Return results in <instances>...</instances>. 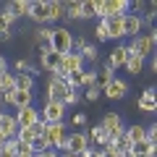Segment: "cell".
<instances>
[{
  "instance_id": "obj_1",
  "label": "cell",
  "mask_w": 157,
  "mask_h": 157,
  "mask_svg": "<svg viewBox=\"0 0 157 157\" xmlns=\"http://www.w3.org/2000/svg\"><path fill=\"white\" fill-rule=\"evenodd\" d=\"M126 52L141 58V60H149V58L155 55V42L149 39V34H139V37H134L128 45H126Z\"/></svg>"
},
{
  "instance_id": "obj_2",
  "label": "cell",
  "mask_w": 157,
  "mask_h": 157,
  "mask_svg": "<svg viewBox=\"0 0 157 157\" xmlns=\"http://www.w3.org/2000/svg\"><path fill=\"white\" fill-rule=\"evenodd\" d=\"M71 45H73V34L66 26H52V37H50L47 47L52 52H58V55H66V52H71Z\"/></svg>"
},
{
  "instance_id": "obj_3",
  "label": "cell",
  "mask_w": 157,
  "mask_h": 157,
  "mask_svg": "<svg viewBox=\"0 0 157 157\" xmlns=\"http://www.w3.org/2000/svg\"><path fill=\"white\" fill-rule=\"evenodd\" d=\"M84 60H81V55H76V52H66V55H60V66H58V71L52 73V76L63 78L66 81L71 73H78V71H84Z\"/></svg>"
},
{
  "instance_id": "obj_4",
  "label": "cell",
  "mask_w": 157,
  "mask_h": 157,
  "mask_svg": "<svg viewBox=\"0 0 157 157\" xmlns=\"http://www.w3.org/2000/svg\"><path fill=\"white\" fill-rule=\"evenodd\" d=\"M39 121H45V123H63L66 121V107H63V102L45 100V105L39 107Z\"/></svg>"
},
{
  "instance_id": "obj_5",
  "label": "cell",
  "mask_w": 157,
  "mask_h": 157,
  "mask_svg": "<svg viewBox=\"0 0 157 157\" xmlns=\"http://www.w3.org/2000/svg\"><path fill=\"white\" fill-rule=\"evenodd\" d=\"M102 128L107 131V134H110V141L113 139H118V136H123V131H126V126H123V118L118 115L115 110H110V113H105V115H102Z\"/></svg>"
},
{
  "instance_id": "obj_6",
  "label": "cell",
  "mask_w": 157,
  "mask_h": 157,
  "mask_svg": "<svg viewBox=\"0 0 157 157\" xmlns=\"http://www.w3.org/2000/svg\"><path fill=\"white\" fill-rule=\"evenodd\" d=\"M66 92H68V86H66L63 78H58V76H50V78H47L45 100H50V102H63V100H66Z\"/></svg>"
},
{
  "instance_id": "obj_7",
  "label": "cell",
  "mask_w": 157,
  "mask_h": 157,
  "mask_svg": "<svg viewBox=\"0 0 157 157\" xmlns=\"http://www.w3.org/2000/svg\"><path fill=\"white\" fill-rule=\"evenodd\" d=\"M58 66H60V55L58 52H52L47 45H42L39 47V71H45V73H55L58 71Z\"/></svg>"
},
{
  "instance_id": "obj_8",
  "label": "cell",
  "mask_w": 157,
  "mask_h": 157,
  "mask_svg": "<svg viewBox=\"0 0 157 157\" xmlns=\"http://www.w3.org/2000/svg\"><path fill=\"white\" fill-rule=\"evenodd\" d=\"M13 115H16V123H18V128H32L34 123H39V107H37V105L21 107V110H16Z\"/></svg>"
},
{
  "instance_id": "obj_9",
  "label": "cell",
  "mask_w": 157,
  "mask_h": 157,
  "mask_svg": "<svg viewBox=\"0 0 157 157\" xmlns=\"http://www.w3.org/2000/svg\"><path fill=\"white\" fill-rule=\"evenodd\" d=\"M66 134H68V126H66V121H63V123H45V131H42V136L47 139L50 149H55V144H58V141H60Z\"/></svg>"
},
{
  "instance_id": "obj_10",
  "label": "cell",
  "mask_w": 157,
  "mask_h": 157,
  "mask_svg": "<svg viewBox=\"0 0 157 157\" xmlns=\"http://www.w3.org/2000/svg\"><path fill=\"white\" fill-rule=\"evenodd\" d=\"M26 18H32L37 26H47V0H34V3H29Z\"/></svg>"
},
{
  "instance_id": "obj_11",
  "label": "cell",
  "mask_w": 157,
  "mask_h": 157,
  "mask_svg": "<svg viewBox=\"0 0 157 157\" xmlns=\"http://www.w3.org/2000/svg\"><path fill=\"white\" fill-rule=\"evenodd\" d=\"M89 149V139H86V131H68V152L71 155H81V152Z\"/></svg>"
},
{
  "instance_id": "obj_12",
  "label": "cell",
  "mask_w": 157,
  "mask_h": 157,
  "mask_svg": "<svg viewBox=\"0 0 157 157\" xmlns=\"http://www.w3.org/2000/svg\"><path fill=\"white\" fill-rule=\"evenodd\" d=\"M102 94L107 97V100H113V102H118V100H123L126 94H128V84H126L123 78H113L110 84L102 89Z\"/></svg>"
},
{
  "instance_id": "obj_13",
  "label": "cell",
  "mask_w": 157,
  "mask_h": 157,
  "mask_svg": "<svg viewBox=\"0 0 157 157\" xmlns=\"http://www.w3.org/2000/svg\"><path fill=\"white\" fill-rule=\"evenodd\" d=\"M0 134L6 136V141L8 139H16V134H18V123H16V115L13 113H0Z\"/></svg>"
},
{
  "instance_id": "obj_14",
  "label": "cell",
  "mask_w": 157,
  "mask_h": 157,
  "mask_svg": "<svg viewBox=\"0 0 157 157\" xmlns=\"http://www.w3.org/2000/svg\"><path fill=\"white\" fill-rule=\"evenodd\" d=\"M3 11H6L13 21H21L29 13V0H8L6 6H3Z\"/></svg>"
},
{
  "instance_id": "obj_15",
  "label": "cell",
  "mask_w": 157,
  "mask_h": 157,
  "mask_svg": "<svg viewBox=\"0 0 157 157\" xmlns=\"http://www.w3.org/2000/svg\"><path fill=\"white\" fill-rule=\"evenodd\" d=\"M86 139H89V147L94 144L97 149H102V147L110 144V134H107V131L102 128L100 123H97V126H89V131H86Z\"/></svg>"
},
{
  "instance_id": "obj_16",
  "label": "cell",
  "mask_w": 157,
  "mask_h": 157,
  "mask_svg": "<svg viewBox=\"0 0 157 157\" xmlns=\"http://www.w3.org/2000/svg\"><path fill=\"white\" fill-rule=\"evenodd\" d=\"M126 58H128V52H126V45H115V47L110 50V55H107V63H105V66L110 68L113 73H115L118 68H123Z\"/></svg>"
},
{
  "instance_id": "obj_17",
  "label": "cell",
  "mask_w": 157,
  "mask_h": 157,
  "mask_svg": "<svg viewBox=\"0 0 157 157\" xmlns=\"http://www.w3.org/2000/svg\"><path fill=\"white\" fill-rule=\"evenodd\" d=\"M139 34H144V29H141V16H134V13H126L123 16V37H139Z\"/></svg>"
},
{
  "instance_id": "obj_18",
  "label": "cell",
  "mask_w": 157,
  "mask_h": 157,
  "mask_svg": "<svg viewBox=\"0 0 157 157\" xmlns=\"http://www.w3.org/2000/svg\"><path fill=\"white\" fill-rule=\"evenodd\" d=\"M136 107H139L141 113H155V110H157V97H155V86H147V89L141 92V97L136 100Z\"/></svg>"
},
{
  "instance_id": "obj_19",
  "label": "cell",
  "mask_w": 157,
  "mask_h": 157,
  "mask_svg": "<svg viewBox=\"0 0 157 157\" xmlns=\"http://www.w3.org/2000/svg\"><path fill=\"white\" fill-rule=\"evenodd\" d=\"M105 24L107 39H121L123 37V16H113V18H102Z\"/></svg>"
},
{
  "instance_id": "obj_20",
  "label": "cell",
  "mask_w": 157,
  "mask_h": 157,
  "mask_svg": "<svg viewBox=\"0 0 157 157\" xmlns=\"http://www.w3.org/2000/svg\"><path fill=\"white\" fill-rule=\"evenodd\" d=\"M63 21H81V0H63Z\"/></svg>"
},
{
  "instance_id": "obj_21",
  "label": "cell",
  "mask_w": 157,
  "mask_h": 157,
  "mask_svg": "<svg viewBox=\"0 0 157 157\" xmlns=\"http://www.w3.org/2000/svg\"><path fill=\"white\" fill-rule=\"evenodd\" d=\"M34 105V92H24V89H13L11 94V107L21 110V107H29Z\"/></svg>"
},
{
  "instance_id": "obj_22",
  "label": "cell",
  "mask_w": 157,
  "mask_h": 157,
  "mask_svg": "<svg viewBox=\"0 0 157 157\" xmlns=\"http://www.w3.org/2000/svg\"><path fill=\"white\" fill-rule=\"evenodd\" d=\"M126 139H128V144L134 147L136 141H144L147 139V126L144 123H134V126H126Z\"/></svg>"
},
{
  "instance_id": "obj_23",
  "label": "cell",
  "mask_w": 157,
  "mask_h": 157,
  "mask_svg": "<svg viewBox=\"0 0 157 157\" xmlns=\"http://www.w3.org/2000/svg\"><path fill=\"white\" fill-rule=\"evenodd\" d=\"M13 18L8 16L6 11H0V42H11V37H13Z\"/></svg>"
},
{
  "instance_id": "obj_24",
  "label": "cell",
  "mask_w": 157,
  "mask_h": 157,
  "mask_svg": "<svg viewBox=\"0 0 157 157\" xmlns=\"http://www.w3.org/2000/svg\"><path fill=\"white\" fill-rule=\"evenodd\" d=\"M94 73H97V81H94V86H97L100 92L105 89L107 84H110L113 78H115V73H113V71H110L107 66H100V68H94Z\"/></svg>"
},
{
  "instance_id": "obj_25",
  "label": "cell",
  "mask_w": 157,
  "mask_h": 157,
  "mask_svg": "<svg viewBox=\"0 0 157 157\" xmlns=\"http://www.w3.org/2000/svg\"><path fill=\"white\" fill-rule=\"evenodd\" d=\"M63 21V0H47V24Z\"/></svg>"
},
{
  "instance_id": "obj_26",
  "label": "cell",
  "mask_w": 157,
  "mask_h": 157,
  "mask_svg": "<svg viewBox=\"0 0 157 157\" xmlns=\"http://www.w3.org/2000/svg\"><path fill=\"white\" fill-rule=\"evenodd\" d=\"M144 63L147 60H141V58H136V55H128V58H126V63H123V68L131 73V76H139V73L144 71Z\"/></svg>"
},
{
  "instance_id": "obj_27",
  "label": "cell",
  "mask_w": 157,
  "mask_h": 157,
  "mask_svg": "<svg viewBox=\"0 0 157 157\" xmlns=\"http://www.w3.org/2000/svg\"><path fill=\"white\" fill-rule=\"evenodd\" d=\"M13 68H16L18 73H29V76H32V78H37V76H39V68H34L32 63L26 60V58H18V60L13 63Z\"/></svg>"
},
{
  "instance_id": "obj_28",
  "label": "cell",
  "mask_w": 157,
  "mask_h": 157,
  "mask_svg": "<svg viewBox=\"0 0 157 157\" xmlns=\"http://www.w3.org/2000/svg\"><path fill=\"white\" fill-rule=\"evenodd\" d=\"M131 152H134V155H149V157H155L157 155V144H149V141H136L134 147H131Z\"/></svg>"
},
{
  "instance_id": "obj_29",
  "label": "cell",
  "mask_w": 157,
  "mask_h": 157,
  "mask_svg": "<svg viewBox=\"0 0 157 157\" xmlns=\"http://www.w3.org/2000/svg\"><path fill=\"white\" fill-rule=\"evenodd\" d=\"M97 18V0H81V21Z\"/></svg>"
},
{
  "instance_id": "obj_30",
  "label": "cell",
  "mask_w": 157,
  "mask_h": 157,
  "mask_svg": "<svg viewBox=\"0 0 157 157\" xmlns=\"http://www.w3.org/2000/svg\"><path fill=\"white\" fill-rule=\"evenodd\" d=\"M16 89H24V92H34V78L29 73H16Z\"/></svg>"
},
{
  "instance_id": "obj_31",
  "label": "cell",
  "mask_w": 157,
  "mask_h": 157,
  "mask_svg": "<svg viewBox=\"0 0 157 157\" xmlns=\"http://www.w3.org/2000/svg\"><path fill=\"white\" fill-rule=\"evenodd\" d=\"M78 55H81V60H84V63H94L97 58H100V50H97V45L86 42V45H84V50L78 52Z\"/></svg>"
},
{
  "instance_id": "obj_32",
  "label": "cell",
  "mask_w": 157,
  "mask_h": 157,
  "mask_svg": "<svg viewBox=\"0 0 157 157\" xmlns=\"http://www.w3.org/2000/svg\"><path fill=\"white\" fill-rule=\"evenodd\" d=\"M18 155V141L16 139H8L6 144L0 147V157H16Z\"/></svg>"
},
{
  "instance_id": "obj_33",
  "label": "cell",
  "mask_w": 157,
  "mask_h": 157,
  "mask_svg": "<svg viewBox=\"0 0 157 157\" xmlns=\"http://www.w3.org/2000/svg\"><path fill=\"white\" fill-rule=\"evenodd\" d=\"M13 89H16V78H13L11 71H8V73L0 76V94H3V92H13Z\"/></svg>"
},
{
  "instance_id": "obj_34",
  "label": "cell",
  "mask_w": 157,
  "mask_h": 157,
  "mask_svg": "<svg viewBox=\"0 0 157 157\" xmlns=\"http://www.w3.org/2000/svg\"><path fill=\"white\" fill-rule=\"evenodd\" d=\"M50 37H52V26H39L37 34H34V39L39 42V47H42V45H50Z\"/></svg>"
},
{
  "instance_id": "obj_35",
  "label": "cell",
  "mask_w": 157,
  "mask_h": 157,
  "mask_svg": "<svg viewBox=\"0 0 157 157\" xmlns=\"http://www.w3.org/2000/svg\"><path fill=\"white\" fill-rule=\"evenodd\" d=\"M94 81H97V73L92 71V68H84V71H81V89L94 86Z\"/></svg>"
},
{
  "instance_id": "obj_36",
  "label": "cell",
  "mask_w": 157,
  "mask_h": 157,
  "mask_svg": "<svg viewBox=\"0 0 157 157\" xmlns=\"http://www.w3.org/2000/svg\"><path fill=\"white\" fill-rule=\"evenodd\" d=\"M81 102V92H76V89H68L66 92V100H63V107H73V105H78Z\"/></svg>"
},
{
  "instance_id": "obj_37",
  "label": "cell",
  "mask_w": 157,
  "mask_h": 157,
  "mask_svg": "<svg viewBox=\"0 0 157 157\" xmlns=\"http://www.w3.org/2000/svg\"><path fill=\"white\" fill-rule=\"evenodd\" d=\"M45 149H50L47 139H45V136H34V141H32V152H34V155H39V152H45Z\"/></svg>"
},
{
  "instance_id": "obj_38",
  "label": "cell",
  "mask_w": 157,
  "mask_h": 157,
  "mask_svg": "<svg viewBox=\"0 0 157 157\" xmlns=\"http://www.w3.org/2000/svg\"><path fill=\"white\" fill-rule=\"evenodd\" d=\"M94 39H97V42H110V39H107V32H105V24H102V21H97V26H94Z\"/></svg>"
},
{
  "instance_id": "obj_39",
  "label": "cell",
  "mask_w": 157,
  "mask_h": 157,
  "mask_svg": "<svg viewBox=\"0 0 157 157\" xmlns=\"http://www.w3.org/2000/svg\"><path fill=\"white\" fill-rule=\"evenodd\" d=\"M121 155H123V152L118 149V147L113 144V141H110L107 147H102V157H121Z\"/></svg>"
},
{
  "instance_id": "obj_40",
  "label": "cell",
  "mask_w": 157,
  "mask_h": 157,
  "mask_svg": "<svg viewBox=\"0 0 157 157\" xmlns=\"http://www.w3.org/2000/svg\"><path fill=\"white\" fill-rule=\"evenodd\" d=\"M144 126H147V141L157 144V123H144Z\"/></svg>"
},
{
  "instance_id": "obj_41",
  "label": "cell",
  "mask_w": 157,
  "mask_h": 157,
  "mask_svg": "<svg viewBox=\"0 0 157 157\" xmlns=\"http://www.w3.org/2000/svg\"><path fill=\"white\" fill-rule=\"evenodd\" d=\"M100 94H102V92L97 89V86H89V89L84 92V100L86 102H97V100H100Z\"/></svg>"
},
{
  "instance_id": "obj_42",
  "label": "cell",
  "mask_w": 157,
  "mask_h": 157,
  "mask_svg": "<svg viewBox=\"0 0 157 157\" xmlns=\"http://www.w3.org/2000/svg\"><path fill=\"white\" fill-rule=\"evenodd\" d=\"M86 123H89L86 113H73V118H71V126H86Z\"/></svg>"
},
{
  "instance_id": "obj_43",
  "label": "cell",
  "mask_w": 157,
  "mask_h": 157,
  "mask_svg": "<svg viewBox=\"0 0 157 157\" xmlns=\"http://www.w3.org/2000/svg\"><path fill=\"white\" fill-rule=\"evenodd\" d=\"M34 157H60V152H55V149H45V152H39V155H34Z\"/></svg>"
},
{
  "instance_id": "obj_44",
  "label": "cell",
  "mask_w": 157,
  "mask_h": 157,
  "mask_svg": "<svg viewBox=\"0 0 157 157\" xmlns=\"http://www.w3.org/2000/svg\"><path fill=\"white\" fill-rule=\"evenodd\" d=\"M3 73H8V58L6 55H0V76Z\"/></svg>"
},
{
  "instance_id": "obj_45",
  "label": "cell",
  "mask_w": 157,
  "mask_h": 157,
  "mask_svg": "<svg viewBox=\"0 0 157 157\" xmlns=\"http://www.w3.org/2000/svg\"><path fill=\"white\" fill-rule=\"evenodd\" d=\"M16 157H34V152H32V149H18Z\"/></svg>"
},
{
  "instance_id": "obj_46",
  "label": "cell",
  "mask_w": 157,
  "mask_h": 157,
  "mask_svg": "<svg viewBox=\"0 0 157 157\" xmlns=\"http://www.w3.org/2000/svg\"><path fill=\"white\" fill-rule=\"evenodd\" d=\"M121 157H134V152L128 149V152H123V155H121Z\"/></svg>"
},
{
  "instance_id": "obj_47",
  "label": "cell",
  "mask_w": 157,
  "mask_h": 157,
  "mask_svg": "<svg viewBox=\"0 0 157 157\" xmlns=\"http://www.w3.org/2000/svg\"><path fill=\"white\" fill-rule=\"evenodd\" d=\"M60 157H78V155H71V152H63Z\"/></svg>"
},
{
  "instance_id": "obj_48",
  "label": "cell",
  "mask_w": 157,
  "mask_h": 157,
  "mask_svg": "<svg viewBox=\"0 0 157 157\" xmlns=\"http://www.w3.org/2000/svg\"><path fill=\"white\" fill-rule=\"evenodd\" d=\"M3 144H6V136H3V134H0V147H3Z\"/></svg>"
}]
</instances>
